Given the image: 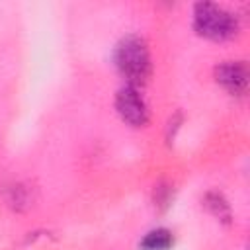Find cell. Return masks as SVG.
<instances>
[{
  "mask_svg": "<svg viewBox=\"0 0 250 250\" xmlns=\"http://www.w3.org/2000/svg\"><path fill=\"white\" fill-rule=\"evenodd\" d=\"M115 66L129 86H139L150 76V55L141 37L129 35L115 49Z\"/></svg>",
  "mask_w": 250,
  "mask_h": 250,
  "instance_id": "6da1fadb",
  "label": "cell"
},
{
  "mask_svg": "<svg viewBox=\"0 0 250 250\" xmlns=\"http://www.w3.org/2000/svg\"><path fill=\"white\" fill-rule=\"evenodd\" d=\"M193 27L201 37H207L211 41H225L238 31V21L225 8L209 2H199L193 10Z\"/></svg>",
  "mask_w": 250,
  "mask_h": 250,
  "instance_id": "7a4b0ae2",
  "label": "cell"
},
{
  "mask_svg": "<svg viewBox=\"0 0 250 250\" xmlns=\"http://www.w3.org/2000/svg\"><path fill=\"white\" fill-rule=\"evenodd\" d=\"M115 109L119 113V117L133 125V127H143L148 121V109L146 104L143 100V96L139 94V90L135 86H123L117 96H115Z\"/></svg>",
  "mask_w": 250,
  "mask_h": 250,
  "instance_id": "3957f363",
  "label": "cell"
},
{
  "mask_svg": "<svg viewBox=\"0 0 250 250\" xmlns=\"http://www.w3.org/2000/svg\"><path fill=\"white\" fill-rule=\"evenodd\" d=\"M215 80L227 92L242 96L248 90V66L242 61H227L215 68Z\"/></svg>",
  "mask_w": 250,
  "mask_h": 250,
  "instance_id": "277c9868",
  "label": "cell"
},
{
  "mask_svg": "<svg viewBox=\"0 0 250 250\" xmlns=\"http://www.w3.org/2000/svg\"><path fill=\"white\" fill-rule=\"evenodd\" d=\"M174 238H172V232L166 230V229H156V230H150L143 242H141V250H170Z\"/></svg>",
  "mask_w": 250,
  "mask_h": 250,
  "instance_id": "5b68a950",
  "label": "cell"
},
{
  "mask_svg": "<svg viewBox=\"0 0 250 250\" xmlns=\"http://www.w3.org/2000/svg\"><path fill=\"white\" fill-rule=\"evenodd\" d=\"M205 205L209 207V211L217 217V219H221V221H229L230 219V209H229V205H227V201L219 195V193H207L205 195Z\"/></svg>",
  "mask_w": 250,
  "mask_h": 250,
  "instance_id": "8992f818",
  "label": "cell"
}]
</instances>
